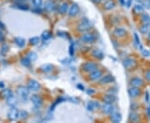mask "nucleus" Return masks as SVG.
I'll return each mask as SVG.
<instances>
[{"mask_svg": "<svg viewBox=\"0 0 150 123\" xmlns=\"http://www.w3.org/2000/svg\"><path fill=\"white\" fill-rule=\"evenodd\" d=\"M92 54L94 57H96L98 59H102L103 58V53L100 51L98 49H94L93 51L92 52Z\"/></svg>", "mask_w": 150, "mask_h": 123, "instance_id": "obj_25", "label": "nucleus"}, {"mask_svg": "<svg viewBox=\"0 0 150 123\" xmlns=\"http://www.w3.org/2000/svg\"><path fill=\"white\" fill-rule=\"evenodd\" d=\"M134 11L137 13H143L144 11V8L142 5H139V4H137V5L134 6Z\"/></svg>", "mask_w": 150, "mask_h": 123, "instance_id": "obj_31", "label": "nucleus"}, {"mask_svg": "<svg viewBox=\"0 0 150 123\" xmlns=\"http://www.w3.org/2000/svg\"><path fill=\"white\" fill-rule=\"evenodd\" d=\"M21 63H22L23 66H24L26 67H29L31 65V61L29 60L28 57H24V58H22Z\"/></svg>", "mask_w": 150, "mask_h": 123, "instance_id": "obj_28", "label": "nucleus"}, {"mask_svg": "<svg viewBox=\"0 0 150 123\" xmlns=\"http://www.w3.org/2000/svg\"><path fill=\"white\" fill-rule=\"evenodd\" d=\"M17 94L18 96L24 101H27L29 95V88L25 87L24 86H20L17 88Z\"/></svg>", "mask_w": 150, "mask_h": 123, "instance_id": "obj_1", "label": "nucleus"}, {"mask_svg": "<svg viewBox=\"0 0 150 123\" xmlns=\"http://www.w3.org/2000/svg\"><path fill=\"white\" fill-rule=\"evenodd\" d=\"M140 32L142 33H143V34H145V33H147L148 32V26H146V25H143V26H142L140 28Z\"/></svg>", "mask_w": 150, "mask_h": 123, "instance_id": "obj_36", "label": "nucleus"}, {"mask_svg": "<svg viewBox=\"0 0 150 123\" xmlns=\"http://www.w3.org/2000/svg\"><path fill=\"white\" fill-rule=\"evenodd\" d=\"M51 37H52V34L50 33L48 31H44L43 33H42V38L43 40H48Z\"/></svg>", "mask_w": 150, "mask_h": 123, "instance_id": "obj_32", "label": "nucleus"}, {"mask_svg": "<svg viewBox=\"0 0 150 123\" xmlns=\"http://www.w3.org/2000/svg\"><path fill=\"white\" fill-rule=\"evenodd\" d=\"M19 110L14 107H12L11 109H9V111L8 112V118L11 121H16L19 118Z\"/></svg>", "mask_w": 150, "mask_h": 123, "instance_id": "obj_4", "label": "nucleus"}, {"mask_svg": "<svg viewBox=\"0 0 150 123\" xmlns=\"http://www.w3.org/2000/svg\"><path fill=\"white\" fill-rule=\"evenodd\" d=\"M135 64H136L135 60H134V59H132V58H127L124 61V66L126 68H128V69H129L131 67H134L135 66Z\"/></svg>", "mask_w": 150, "mask_h": 123, "instance_id": "obj_16", "label": "nucleus"}, {"mask_svg": "<svg viewBox=\"0 0 150 123\" xmlns=\"http://www.w3.org/2000/svg\"><path fill=\"white\" fill-rule=\"evenodd\" d=\"M103 101L107 102V103H113L116 101V97L113 94H109V95H106L104 96L103 97Z\"/></svg>", "mask_w": 150, "mask_h": 123, "instance_id": "obj_19", "label": "nucleus"}, {"mask_svg": "<svg viewBox=\"0 0 150 123\" xmlns=\"http://www.w3.org/2000/svg\"><path fill=\"white\" fill-rule=\"evenodd\" d=\"M100 104L98 102H95V101H93V102H89L88 103V105H87V109L88 111H93V110H95V109H98V108H100Z\"/></svg>", "mask_w": 150, "mask_h": 123, "instance_id": "obj_17", "label": "nucleus"}, {"mask_svg": "<svg viewBox=\"0 0 150 123\" xmlns=\"http://www.w3.org/2000/svg\"><path fill=\"white\" fill-rule=\"evenodd\" d=\"M87 93L88 94H89V95H92V94H94L95 93V91L93 90V89H87Z\"/></svg>", "mask_w": 150, "mask_h": 123, "instance_id": "obj_42", "label": "nucleus"}, {"mask_svg": "<svg viewBox=\"0 0 150 123\" xmlns=\"http://www.w3.org/2000/svg\"><path fill=\"white\" fill-rule=\"evenodd\" d=\"M69 4H68L67 3H63L61 5L59 6V8H58V11H59L61 13H63V14H64V13H66L68 11H69Z\"/></svg>", "mask_w": 150, "mask_h": 123, "instance_id": "obj_24", "label": "nucleus"}, {"mask_svg": "<svg viewBox=\"0 0 150 123\" xmlns=\"http://www.w3.org/2000/svg\"><path fill=\"white\" fill-rule=\"evenodd\" d=\"M138 119V116L134 112H132L129 115V120L132 121H137Z\"/></svg>", "mask_w": 150, "mask_h": 123, "instance_id": "obj_35", "label": "nucleus"}, {"mask_svg": "<svg viewBox=\"0 0 150 123\" xmlns=\"http://www.w3.org/2000/svg\"><path fill=\"white\" fill-rule=\"evenodd\" d=\"M143 5L146 8H150V0H145L143 2Z\"/></svg>", "mask_w": 150, "mask_h": 123, "instance_id": "obj_41", "label": "nucleus"}, {"mask_svg": "<svg viewBox=\"0 0 150 123\" xmlns=\"http://www.w3.org/2000/svg\"><path fill=\"white\" fill-rule=\"evenodd\" d=\"M40 69L42 72H45V73H48V72H51L53 69V66L51 64H43L41 66Z\"/></svg>", "mask_w": 150, "mask_h": 123, "instance_id": "obj_20", "label": "nucleus"}, {"mask_svg": "<svg viewBox=\"0 0 150 123\" xmlns=\"http://www.w3.org/2000/svg\"><path fill=\"white\" fill-rule=\"evenodd\" d=\"M2 93H3V97H5V98H7V97H10L11 95H13V92H11L9 89H3Z\"/></svg>", "mask_w": 150, "mask_h": 123, "instance_id": "obj_34", "label": "nucleus"}, {"mask_svg": "<svg viewBox=\"0 0 150 123\" xmlns=\"http://www.w3.org/2000/svg\"><path fill=\"white\" fill-rule=\"evenodd\" d=\"M146 78H147L148 81H150V71H148V72H146Z\"/></svg>", "mask_w": 150, "mask_h": 123, "instance_id": "obj_44", "label": "nucleus"}, {"mask_svg": "<svg viewBox=\"0 0 150 123\" xmlns=\"http://www.w3.org/2000/svg\"><path fill=\"white\" fill-rule=\"evenodd\" d=\"M6 100H7V104L8 105V106H10L11 107H14L17 104V99L15 98V97L13 95H11L10 97H7Z\"/></svg>", "mask_w": 150, "mask_h": 123, "instance_id": "obj_21", "label": "nucleus"}, {"mask_svg": "<svg viewBox=\"0 0 150 123\" xmlns=\"http://www.w3.org/2000/svg\"><path fill=\"white\" fill-rule=\"evenodd\" d=\"M130 84H131L132 86L140 87V86L143 84V81L141 78H139V77H134V78L130 80Z\"/></svg>", "mask_w": 150, "mask_h": 123, "instance_id": "obj_11", "label": "nucleus"}, {"mask_svg": "<svg viewBox=\"0 0 150 123\" xmlns=\"http://www.w3.org/2000/svg\"><path fill=\"white\" fill-rule=\"evenodd\" d=\"M134 39H135L136 43L138 45L141 49H143V48H142V46H141V44H140V40H139V38H138V36L137 33H134Z\"/></svg>", "mask_w": 150, "mask_h": 123, "instance_id": "obj_37", "label": "nucleus"}, {"mask_svg": "<svg viewBox=\"0 0 150 123\" xmlns=\"http://www.w3.org/2000/svg\"><path fill=\"white\" fill-rule=\"evenodd\" d=\"M111 115H110V119L113 122H114V123H119L122 121V116H121V114L119 113V112H112L110 113Z\"/></svg>", "mask_w": 150, "mask_h": 123, "instance_id": "obj_12", "label": "nucleus"}, {"mask_svg": "<svg viewBox=\"0 0 150 123\" xmlns=\"http://www.w3.org/2000/svg\"><path fill=\"white\" fill-rule=\"evenodd\" d=\"M127 32L124 28H118L114 31H113V35L116 36L117 38H123L126 35Z\"/></svg>", "mask_w": 150, "mask_h": 123, "instance_id": "obj_14", "label": "nucleus"}, {"mask_svg": "<svg viewBox=\"0 0 150 123\" xmlns=\"http://www.w3.org/2000/svg\"><path fill=\"white\" fill-rule=\"evenodd\" d=\"M18 8H19L22 10H28L29 9V7L27 5H24V4H19V5H18Z\"/></svg>", "mask_w": 150, "mask_h": 123, "instance_id": "obj_40", "label": "nucleus"}, {"mask_svg": "<svg viewBox=\"0 0 150 123\" xmlns=\"http://www.w3.org/2000/svg\"><path fill=\"white\" fill-rule=\"evenodd\" d=\"M146 102H149V93H148V92H146Z\"/></svg>", "mask_w": 150, "mask_h": 123, "instance_id": "obj_45", "label": "nucleus"}, {"mask_svg": "<svg viewBox=\"0 0 150 123\" xmlns=\"http://www.w3.org/2000/svg\"><path fill=\"white\" fill-rule=\"evenodd\" d=\"M27 57H28L31 62H34L36 59H37L38 56H37V53L34 52H30L28 53L27 55Z\"/></svg>", "mask_w": 150, "mask_h": 123, "instance_id": "obj_27", "label": "nucleus"}, {"mask_svg": "<svg viewBox=\"0 0 150 123\" xmlns=\"http://www.w3.org/2000/svg\"><path fill=\"white\" fill-rule=\"evenodd\" d=\"M25 39L22 38H16L14 39V43L17 45L19 48H24L25 45Z\"/></svg>", "mask_w": 150, "mask_h": 123, "instance_id": "obj_23", "label": "nucleus"}, {"mask_svg": "<svg viewBox=\"0 0 150 123\" xmlns=\"http://www.w3.org/2000/svg\"><path fill=\"white\" fill-rule=\"evenodd\" d=\"M120 2H121L122 5H124V4H125V1H124V0H120Z\"/></svg>", "mask_w": 150, "mask_h": 123, "instance_id": "obj_48", "label": "nucleus"}, {"mask_svg": "<svg viewBox=\"0 0 150 123\" xmlns=\"http://www.w3.org/2000/svg\"><path fill=\"white\" fill-rule=\"evenodd\" d=\"M74 43L70 45V48H69V54L70 56H74Z\"/></svg>", "mask_w": 150, "mask_h": 123, "instance_id": "obj_38", "label": "nucleus"}, {"mask_svg": "<svg viewBox=\"0 0 150 123\" xmlns=\"http://www.w3.org/2000/svg\"><path fill=\"white\" fill-rule=\"evenodd\" d=\"M77 86H78V87H79L80 90H82V91H84V86H82L81 84H78V85H77Z\"/></svg>", "mask_w": 150, "mask_h": 123, "instance_id": "obj_46", "label": "nucleus"}, {"mask_svg": "<svg viewBox=\"0 0 150 123\" xmlns=\"http://www.w3.org/2000/svg\"><path fill=\"white\" fill-rule=\"evenodd\" d=\"M0 87H3V83H0Z\"/></svg>", "mask_w": 150, "mask_h": 123, "instance_id": "obj_49", "label": "nucleus"}, {"mask_svg": "<svg viewBox=\"0 0 150 123\" xmlns=\"http://www.w3.org/2000/svg\"><path fill=\"white\" fill-rule=\"evenodd\" d=\"M96 2H99V1H102V0H95Z\"/></svg>", "mask_w": 150, "mask_h": 123, "instance_id": "obj_50", "label": "nucleus"}, {"mask_svg": "<svg viewBox=\"0 0 150 123\" xmlns=\"http://www.w3.org/2000/svg\"><path fill=\"white\" fill-rule=\"evenodd\" d=\"M91 28V25L89 24V22L87 20H83L78 26V30L80 32H84L88 31Z\"/></svg>", "mask_w": 150, "mask_h": 123, "instance_id": "obj_7", "label": "nucleus"}, {"mask_svg": "<svg viewBox=\"0 0 150 123\" xmlns=\"http://www.w3.org/2000/svg\"><path fill=\"white\" fill-rule=\"evenodd\" d=\"M102 76H103L102 71L101 70H98V69H96L95 71L90 72L89 78H90V80H92V81H96V80L99 79Z\"/></svg>", "mask_w": 150, "mask_h": 123, "instance_id": "obj_8", "label": "nucleus"}, {"mask_svg": "<svg viewBox=\"0 0 150 123\" xmlns=\"http://www.w3.org/2000/svg\"><path fill=\"white\" fill-rule=\"evenodd\" d=\"M148 38H149V39H150V33H149V34H148Z\"/></svg>", "mask_w": 150, "mask_h": 123, "instance_id": "obj_51", "label": "nucleus"}, {"mask_svg": "<svg viewBox=\"0 0 150 123\" xmlns=\"http://www.w3.org/2000/svg\"><path fill=\"white\" fill-rule=\"evenodd\" d=\"M32 3L33 5L36 8H40L41 6L43 5V0H32Z\"/></svg>", "mask_w": 150, "mask_h": 123, "instance_id": "obj_30", "label": "nucleus"}, {"mask_svg": "<svg viewBox=\"0 0 150 123\" xmlns=\"http://www.w3.org/2000/svg\"><path fill=\"white\" fill-rule=\"evenodd\" d=\"M141 92L140 89H138V87H135V86H133L129 89V95L131 97H137L140 95Z\"/></svg>", "mask_w": 150, "mask_h": 123, "instance_id": "obj_13", "label": "nucleus"}, {"mask_svg": "<svg viewBox=\"0 0 150 123\" xmlns=\"http://www.w3.org/2000/svg\"><path fill=\"white\" fill-rule=\"evenodd\" d=\"M114 81V78L112 75H106V76H103L101 79H100V83L101 84H108V83H113Z\"/></svg>", "mask_w": 150, "mask_h": 123, "instance_id": "obj_15", "label": "nucleus"}, {"mask_svg": "<svg viewBox=\"0 0 150 123\" xmlns=\"http://www.w3.org/2000/svg\"><path fill=\"white\" fill-rule=\"evenodd\" d=\"M30 100H31V102H33L34 107L38 108V109L42 107L43 104V99L41 98L38 95H36V94H35V95H33V96H32V97H30Z\"/></svg>", "mask_w": 150, "mask_h": 123, "instance_id": "obj_2", "label": "nucleus"}, {"mask_svg": "<svg viewBox=\"0 0 150 123\" xmlns=\"http://www.w3.org/2000/svg\"><path fill=\"white\" fill-rule=\"evenodd\" d=\"M29 43L31 45H37L39 43V38L38 37H33L29 39Z\"/></svg>", "mask_w": 150, "mask_h": 123, "instance_id": "obj_33", "label": "nucleus"}, {"mask_svg": "<svg viewBox=\"0 0 150 123\" xmlns=\"http://www.w3.org/2000/svg\"><path fill=\"white\" fill-rule=\"evenodd\" d=\"M142 22H143L144 25L148 26L150 24V17L148 14H146V13H144L142 16Z\"/></svg>", "mask_w": 150, "mask_h": 123, "instance_id": "obj_26", "label": "nucleus"}, {"mask_svg": "<svg viewBox=\"0 0 150 123\" xmlns=\"http://www.w3.org/2000/svg\"><path fill=\"white\" fill-rule=\"evenodd\" d=\"M69 14L70 17H74L75 15H77V13L79 12V7L77 3H74L72 4V6L69 8Z\"/></svg>", "mask_w": 150, "mask_h": 123, "instance_id": "obj_10", "label": "nucleus"}, {"mask_svg": "<svg viewBox=\"0 0 150 123\" xmlns=\"http://www.w3.org/2000/svg\"><path fill=\"white\" fill-rule=\"evenodd\" d=\"M113 108H114V107H113L112 103L105 102L102 106V111H103V113H105V114H110V113H112L113 112V110H114Z\"/></svg>", "mask_w": 150, "mask_h": 123, "instance_id": "obj_9", "label": "nucleus"}, {"mask_svg": "<svg viewBox=\"0 0 150 123\" xmlns=\"http://www.w3.org/2000/svg\"><path fill=\"white\" fill-rule=\"evenodd\" d=\"M3 28H4V25L0 22V29H3Z\"/></svg>", "mask_w": 150, "mask_h": 123, "instance_id": "obj_47", "label": "nucleus"}, {"mask_svg": "<svg viewBox=\"0 0 150 123\" xmlns=\"http://www.w3.org/2000/svg\"><path fill=\"white\" fill-rule=\"evenodd\" d=\"M40 83L38 81L36 80H29V81L28 83V88L29 91H32V92H38V91L40 90Z\"/></svg>", "mask_w": 150, "mask_h": 123, "instance_id": "obj_3", "label": "nucleus"}, {"mask_svg": "<svg viewBox=\"0 0 150 123\" xmlns=\"http://www.w3.org/2000/svg\"><path fill=\"white\" fill-rule=\"evenodd\" d=\"M44 8L47 12H52L54 10L55 8V5H54V3L52 1V0H48V1L45 3L44 5Z\"/></svg>", "mask_w": 150, "mask_h": 123, "instance_id": "obj_18", "label": "nucleus"}, {"mask_svg": "<svg viewBox=\"0 0 150 123\" xmlns=\"http://www.w3.org/2000/svg\"><path fill=\"white\" fill-rule=\"evenodd\" d=\"M83 69L87 72H92L98 69V65L94 62H86L83 65Z\"/></svg>", "mask_w": 150, "mask_h": 123, "instance_id": "obj_6", "label": "nucleus"}, {"mask_svg": "<svg viewBox=\"0 0 150 123\" xmlns=\"http://www.w3.org/2000/svg\"><path fill=\"white\" fill-rule=\"evenodd\" d=\"M104 8H105L106 10H111L113 9V8L115 6V3L113 0H108L105 3H104Z\"/></svg>", "mask_w": 150, "mask_h": 123, "instance_id": "obj_22", "label": "nucleus"}, {"mask_svg": "<svg viewBox=\"0 0 150 123\" xmlns=\"http://www.w3.org/2000/svg\"><path fill=\"white\" fill-rule=\"evenodd\" d=\"M96 36L93 33H85L81 38V40L85 43H93L96 41Z\"/></svg>", "mask_w": 150, "mask_h": 123, "instance_id": "obj_5", "label": "nucleus"}, {"mask_svg": "<svg viewBox=\"0 0 150 123\" xmlns=\"http://www.w3.org/2000/svg\"><path fill=\"white\" fill-rule=\"evenodd\" d=\"M4 41V36H3V33H2L1 31H0V43H3Z\"/></svg>", "mask_w": 150, "mask_h": 123, "instance_id": "obj_43", "label": "nucleus"}, {"mask_svg": "<svg viewBox=\"0 0 150 123\" xmlns=\"http://www.w3.org/2000/svg\"><path fill=\"white\" fill-rule=\"evenodd\" d=\"M29 116V113L26 111H19V118L20 119H26Z\"/></svg>", "mask_w": 150, "mask_h": 123, "instance_id": "obj_29", "label": "nucleus"}, {"mask_svg": "<svg viewBox=\"0 0 150 123\" xmlns=\"http://www.w3.org/2000/svg\"><path fill=\"white\" fill-rule=\"evenodd\" d=\"M142 54L144 57H149L150 56V52L148 51L147 49H142Z\"/></svg>", "mask_w": 150, "mask_h": 123, "instance_id": "obj_39", "label": "nucleus"}]
</instances>
